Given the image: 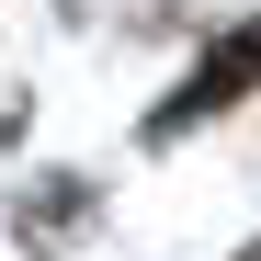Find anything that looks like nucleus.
<instances>
[{"instance_id":"f257e3e1","label":"nucleus","mask_w":261,"mask_h":261,"mask_svg":"<svg viewBox=\"0 0 261 261\" xmlns=\"http://www.w3.org/2000/svg\"><path fill=\"white\" fill-rule=\"evenodd\" d=\"M250 80H261V23H239V34H227V46H216V57L193 68V91H182V102H170V114H159V137H182V125H193V114H216V102H239V91H250Z\"/></svg>"}]
</instances>
